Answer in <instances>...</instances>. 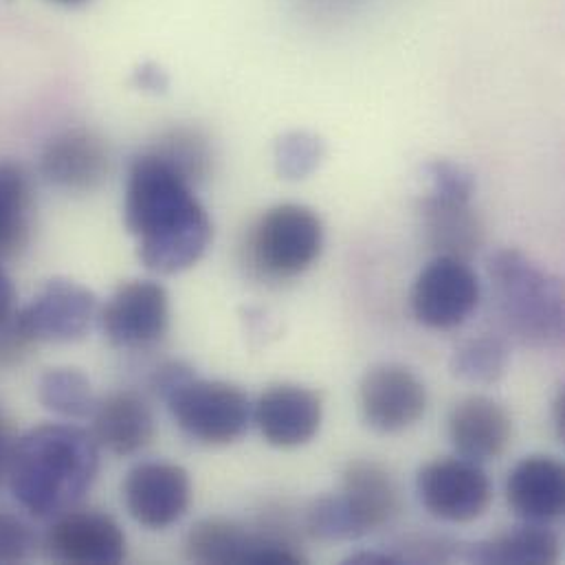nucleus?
<instances>
[{"label": "nucleus", "mask_w": 565, "mask_h": 565, "mask_svg": "<svg viewBox=\"0 0 565 565\" xmlns=\"http://www.w3.org/2000/svg\"><path fill=\"white\" fill-rule=\"evenodd\" d=\"M323 403L317 392L297 383L269 387L254 405V423L263 438L278 449L308 445L321 429Z\"/></svg>", "instance_id": "15"}, {"label": "nucleus", "mask_w": 565, "mask_h": 565, "mask_svg": "<svg viewBox=\"0 0 565 565\" xmlns=\"http://www.w3.org/2000/svg\"><path fill=\"white\" fill-rule=\"evenodd\" d=\"M38 398L44 409L66 420L90 418L97 405L88 376L77 367L46 370L38 383Z\"/></svg>", "instance_id": "23"}, {"label": "nucleus", "mask_w": 565, "mask_h": 565, "mask_svg": "<svg viewBox=\"0 0 565 565\" xmlns=\"http://www.w3.org/2000/svg\"><path fill=\"white\" fill-rule=\"evenodd\" d=\"M53 2L64 4V7H79V4H84V2H88V0H53Z\"/></svg>", "instance_id": "37"}, {"label": "nucleus", "mask_w": 565, "mask_h": 565, "mask_svg": "<svg viewBox=\"0 0 565 565\" xmlns=\"http://www.w3.org/2000/svg\"><path fill=\"white\" fill-rule=\"evenodd\" d=\"M15 315V288L7 271L0 267V323Z\"/></svg>", "instance_id": "34"}, {"label": "nucleus", "mask_w": 565, "mask_h": 565, "mask_svg": "<svg viewBox=\"0 0 565 565\" xmlns=\"http://www.w3.org/2000/svg\"><path fill=\"white\" fill-rule=\"evenodd\" d=\"M33 190L29 174L11 161H0V263L20 256L31 241Z\"/></svg>", "instance_id": "22"}, {"label": "nucleus", "mask_w": 565, "mask_h": 565, "mask_svg": "<svg viewBox=\"0 0 565 565\" xmlns=\"http://www.w3.org/2000/svg\"><path fill=\"white\" fill-rule=\"evenodd\" d=\"M480 280L467 260L436 256L414 280L409 306L418 323L431 330L462 326L480 303Z\"/></svg>", "instance_id": "8"}, {"label": "nucleus", "mask_w": 565, "mask_h": 565, "mask_svg": "<svg viewBox=\"0 0 565 565\" xmlns=\"http://www.w3.org/2000/svg\"><path fill=\"white\" fill-rule=\"evenodd\" d=\"M323 141L306 130H295L284 135L276 143V166L288 181H299L310 177L323 161Z\"/></svg>", "instance_id": "27"}, {"label": "nucleus", "mask_w": 565, "mask_h": 565, "mask_svg": "<svg viewBox=\"0 0 565 565\" xmlns=\"http://www.w3.org/2000/svg\"><path fill=\"white\" fill-rule=\"evenodd\" d=\"M489 278L507 330L524 345L557 348L564 341V286L557 276L518 249L489 258Z\"/></svg>", "instance_id": "3"}, {"label": "nucleus", "mask_w": 565, "mask_h": 565, "mask_svg": "<svg viewBox=\"0 0 565 565\" xmlns=\"http://www.w3.org/2000/svg\"><path fill=\"white\" fill-rule=\"evenodd\" d=\"M124 223L141 265L161 276L192 269L210 249L214 227L192 183L154 152L130 163Z\"/></svg>", "instance_id": "1"}, {"label": "nucleus", "mask_w": 565, "mask_h": 565, "mask_svg": "<svg viewBox=\"0 0 565 565\" xmlns=\"http://www.w3.org/2000/svg\"><path fill=\"white\" fill-rule=\"evenodd\" d=\"M192 374H194V370H192L188 363H183V361H168V363H163L161 367H157V372L152 374V381H150L152 392H154L161 401H166V398H168L181 383H185Z\"/></svg>", "instance_id": "31"}, {"label": "nucleus", "mask_w": 565, "mask_h": 565, "mask_svg": "<svg viewBox=\"0 0 565 565\" xmlns=\"http://www.w3.org/2000/svg\"><path fill=\"white\" fill-rule=\"evenodd\" d=\"M511 363V348L498 334H480L462 341L451 356V372L476 385L498 383Z\"/></svg>", "instance_id": "24"}, {"label": "nucleus", "mask_w": 565, "mask_h": 565, "mask_svg": "<svg viewBox=\"0 0 565 565\" xmlns=\"http://www.w3.org/2000/svg\"><path fill=\"white\" fill-rule=\"evenodd\" d=\"M416 491L429 515L451 524L480 520L493 500L487 471L462 456L427 462L418 471Z\"/></svg>", "instance_id": "7"}, {"label": "nucleus", "mask_w": 565, "mask_h": 565, "mask_svg": "<svg viewBox=\"0 0 565 565\" xmlns=\"http://www.w3.org/2000/svg\"><path fill=\"white\" fill-rule=\"evenodd\" d=\"M425 172L429 179V192L445 194V196L473 199L476 179L465 166L447 161V159H438V161L427 163Z\"/></svg>", "instance_id": "29"}, {"label": "nucleus", "mask_w": 565, "mask_h": 565, "mask_svg": "<svg viewBox=\"0 0 565 565\" xmlns=\"http://www.w3.org/2000/svg\"><path fill=\"white\" fill-rule=\"evenodd\" d=\"M15 440H18V436L11 427V423L4 418V414H0V487L7 482Z\"/></svg>", "instance_id": "33"}, {"label": "nucleus", "mask_w": 565, "mask_h": 565, "mask_svg": "<svg viewBox=\"0 0 565 565\" xmlns=\"http://www.w3.org/2000/svg\"><path fill=\"white\" fill-rule=\"evenodd\" d=\"M303 533L321 544L354 542L365 537L339 493L323 495L306 509Z\"/></svg>", "instance_id": "26"}, {"label": "nucleus", "mask_w": 565, "mask_h": 565, "mask_svg": "<svg viewBox=\"0 0 565 565\" xmlns=\"http://www.w3.org/2000/svg\"><path fill=\"white\" fill-rule=\"evenodd\" d=\"M555 427L559 438H565V392H559L555 401Z\"/></svg>", "instance_id": "36"}, {"label": "nucleus", "mask_w": 565, "mask_h": 565, "mask_svg": "<svg viewBox=\"0 0 565 565\" xmlns=\"http://www.w3.org/2000/svg\"><path fill=\"white\" fill-rule=\"evenodd\" d=\"M447 429L458 456L480 465L500 458L513 440L511 414L489 396H467L456 403Z\"/></svg>", "instance_id": "16"}, {"label": "nucleus", "mask_w": 565, "mask_h": 565, "mask_svg": "<svg viewBox=\"0 0 565 565\" xmlns=\"http://www.w3.org/2000/svg\"><path fill=\"white\" fill-rule=\"evenodd\" d=\"M33 529L18 515L0 511V564H20L35 551Z\"/></svg>", "instance_id": "28"}, {"label": "nucleus", "mask_w": 565, "mask_h": 565, "mask_svg": "<svg viewBox=\"0 0 565 565\" xmlns=\"http://www.w3.org/2000/svg\"><path fill=\"white\" fill-rule=\"evenodd\" d=\"M99 445L71 423H46L18 436L7 484L15 502L38 520L75 509L99 473Z\"/></svg>", "instance_id": "2"}, {"label": "nucleus", "mask_w": 565, "mask_h": 565, "mask_svg": "<svg viewBox=\"0 0 565 565\" xmlns=\"http://www.w3.org/2000/svg\"><path fill=\"white\" fill-rule=\"evenodd\" d=\"M185 555L194 564H306L299 529L282 511L263 515L256 526L203 520L190 529Z\"/></svg>", "instance_id": "4"}, {"label": "nucleus", "mask_w": 565, "mask_h": 565, "mask_svg": "<svg viewBox=\"0 0 565 565\" xmlns=\"http://www.w3.org/2000/svg\"><path fill=\"white\" fill-rule=\"evenodd\" d=\"M124 502L137 524L166 531L190 511L192 478L181 465L141 462L126 476Z\"/></svg>", "instance_id": "13"}, {"label": "nucleus", "mask_w": 565, "mask_h": 565, "mask_svg": "<svg viewBox=\"0 0 565 565\" xmlns=\"http://www.w3.org/2000/svg\"><path fill=\"white\" fill-rule=\"evenodd\" d=\"M429 394L423 379L401 363L372 365L359 383V409L379 434H401L427 412Z\"/></svg>", "instance_id": "11"}, {"label": "nucleus", "mask_w": 565, "mask_h": 565, "mask_svg": "<svg viewBox=\"0 0 565 565\" xmlns=\"http://www.w3.org/2000/svg\"><path fill=\"white\" fill-rule=\"evenodd\" d=\"M348 564H401L396 555H387V553H376V551H365V553H356L348 559Z\"/></svg>", "instance_id": "35"}, {"label": "nucleus", "mask_w": 565, "mask_h": 565, "mask_svg": "<svg viewBox=\"0 0 565 565\" xmlns=\"http://www.w3.org/2000/svg\"><path fill=\"white\" fill-rule=\"evenodd\" d=\"M323 225L306 205L282 203L267 210L247 234V263L267 280L303 276L321 256Z\"/></svg>", "instance_id": "5"}, {"label": "nucleus", "mask_w": 565, "mask_h": 565, "mask_svg": "<svg viewBox=\"0 0 565 565\" xmlns=\"http://www.w3.org/2000/svg\"><path fill=\"white\" fill-rule=\"evenodd\" d=\"M183 174L192 185L203 181L212 168V152L207 139L192 128H177L161 137L150 150Z\"/></svg>", "instance_id": "25"}, {"label": "nucleus", "mask_w": 565, "mask_h": 565, "mask_svg": "<svg viewBox=\"0 0 565 565\" xmlns=\"http://www.w3.org/2000/svg\"><path fill=\"white\" fill-rule=\"evenodd\" d=\"M44 548L60 564L117 565L128 555L124 529L95 509H71L53 518Z\"/></svg>", "instance_id": "12"}, {"label": "nucleus", "mask_w": 565, "mask_h": 565, "mask_svg": "<svg viewBox=\"0 0 565 565\" xmlns=\"http://www.w3.org/2000/svg\"><path fill=\"white\" fill-rule=\"evenodd\" d=\"M507 500L524 522H551L565 511V469L553 456L520 460L507 480Z\"/></svg>", "instance_id": "18"}, {"label": "nucleus", "mask_w": 565, "mask_h": 565, "mask_svg": "<svg viewBox=\"0 0 565 565\" xmlns=\"http://www.w3.org/2000/svg\"><path fill=\"white\" fill-rule=\"evenodd\" d=\"M33 345L35 343H31L22 332V328L18 326L15 315L4 323H0V367L20 363Z\"/></svg>", "instance_id": "30"}, {"label": "nucleus", "mask_w": 565, "mask_h": 565, "mask_svg": "<svg viewBox=\"0 0 565 565\" xmlns=\"http://www.w3.org/2000/svg\"><path fill=\"white\" fill-rule=\"evenodd\" d=\"M363 535L392 524L401 513V491L394 476L374 460H352L343 469L341 491Z\"/></svg>", "instance_id": "19"}, {"label": "nucleus", "mask_w": 565, "mask_h": 565, "mask_svg": "<svg viewBox=\"0 0 565 565\" xmlns=\"http://www.w3.org/2000/svg\"><path fill=\"white\" fill-rule=\"evenodd\" d=\"M166 405L179 429L207 447H227L241 440L254 420V405L241 387L196 374L181 383Z\"/></svg>", "instance_id": "6"}, {"label": "nucleus", "mask_w": 565, "mask_h": 565, "mask_svg": "<svg viewBox=\"0 0 565 565\" xmlns=\"http://www.w3.org/2000/svg\"><path fill=\"white\" fill-rule=\"evenodd\" d=\"M135 84L143 90H150V93H163L168 88L170 79H168V73L161 66L148 62V64H141L135 71Z\"/></svg>", "instance_id": "32"}, {"label": "nucleus", "mask_w": 565, "mask_h": 565, "mask_svg": "<svg viewBox=\"0 0 565 565\" xmlns=\"http://www.w3.org/2000/svg\"><path fill=\"white\" fill-rule=\"evenodd\" d=\"M90 420L99 449L115 456H135L154 438V414L135 392H115L97 401Z\"/></svg>", "instance_id": "20"}, {"label": "nucleus", "mask_w": 565, "mask_h": 565, "mask_svg": "<svg viewBox=\"0 0 565 565\" xmlns=\"http://www.w3.org/2000/svg\"><path fill=\"white\" fill-rule=\"evenodd\" d=\"M110 163V150L102 135L88 128H71L44 146L40 172L60 190L86 194L108 179Z\"/></svg>", "instance_id": "14"}, {"label": "nucleus", "mask_w": 565, "mask_h": 565, "mask_svg": "<svg viewBox=\"0 0 565 565\" xmlns=\"http://www.w3.org/2000/svg\"><path fill=\"white\" fill-rule=\"evenodd\" d=\"M423 234L436 256L471 260L484 243V225L471 199L427 192L418 203Z\"/></svg>", "instance_id": "17"}, {"label": "nucleus", "mask_w": 565, "mask_h": 565, "mask_svg": "<svg viewBox=\"0 0 565 565\" xmlns=\"http://www.w3.org/2000/svg\"><path fill=\"white\" fill-rule=\"evenodd\" d=\"M170 315V295L163 284L130 280L110 295L99 310V323L113 348L141 350L168 334Z\"/></svg>", "instance_id": "10"}, {"label": "nucleus", "mask_w": 565, "mask_h": 565, "mask_svg": "<svg viewBox=\"0 0 565 565\" xmlns=\"http://www.w3.org/2000/svg\"><path fill=\"white\" fill-rule=\"evenodd\" d=\"M559 537L542 522H524L471 548L478 564L553 565L559 562Z\"/></svg>", "instance_id": "21"}, {"label": "nucleus", "mask_w": 565, "mask_h": 565, "mask_svg": "<svg viewBox=\"0 0 565 565\" xmlns=\"http://www.w3.org/2000/svg\"><path fill=\"white\" fill-rule=\"evenodd\" d=\"M97 317V295L88 286L66 278L49 280L26 306L15 310L18 326L31 343L79 341Z\"/></svg>", "instance_id": "9"}]
</instances>
